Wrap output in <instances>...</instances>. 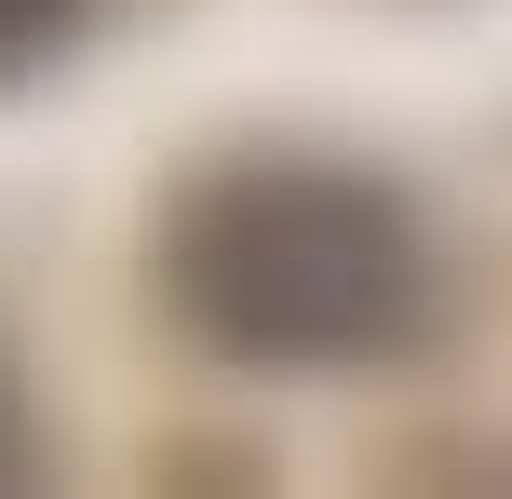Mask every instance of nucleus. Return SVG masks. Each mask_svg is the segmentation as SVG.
I'll use <instances>...</instances> for the list:
<instances>
[{
	"mask_svg": "<svg viewBox=\"0 0 512 499\" xmlns=\"http://www.w3.org/2000/svg\"><path fill=\"white\" fill-rule=\"evenodd\" d=\"M14 459H27V419H14V392H0V486H14Z\"/></svg>",
	"mask_w": 512,
	"mask_h": 499,
	"instance_id": "nucleus-3",
	"label": "nucleus"
},
{
	"mask_svg": "<svg viewBox=\"0 0 512 499\" xmlns=\"http://www.w3.org/2000/svg\"><path fill=\"white\" fill-rule=\"evenodd\" d=\"M162 311L203 351L270 378L391 365L432 324V243L351 162H310V149L203 162L162 216Z\"/></svg>",
	"mask_w": 512,
	"mask_h": 499,
	"instance_id": "nucleus-1",
	"label": "nucleus"
},
{
	"mask_svg": "<svg viewBox=\"0 0 512 499\" xmlns=\"http://www.w3.org/2000/svg\"><path fill=\"white\" fill-rule=\"evenodd\" d=\"M68 27H81V0H0V81H27Z\"/></svg>",
	"mask_w": 512,
	"mask_h": 499,
	"instance_id": "nucleus-2",
	"label": "nucleus"
}]
</instances>
